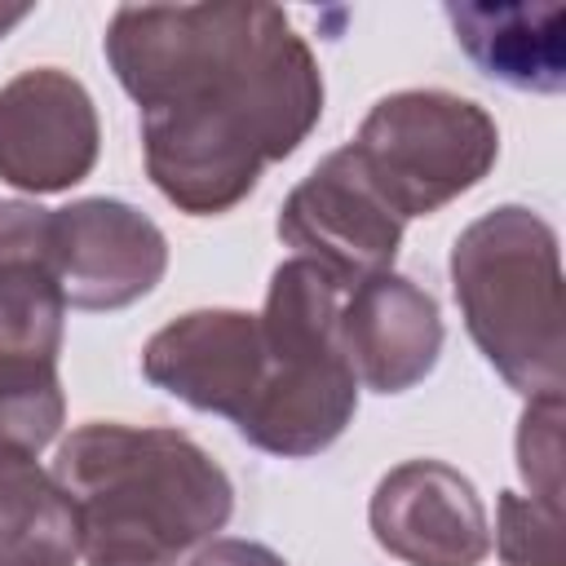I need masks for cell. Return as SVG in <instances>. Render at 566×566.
Segmentation results:
<instances>
[{
  "mask_svg": "<svg viewBox=\"0 0 566 566\" xmlns=\"http://www.w3.org/2000/svg\"><path fill=\"white\" fill-rule=\"evenodd\" d=\"M31 18V4H0V40L18 27V22H27Z\"/></svg>",
  "mask_w": 566,
  "mask_h": 566,
  "instance_id": "18",
  "label": "cell"
},
{
  "mask_svg": "<svg viewBox=\"0 0 566 566\" xmlns=\"http://www.w3.org/2000/svg\"><path fill=\"white\" fill-rule=\"evenodd\" d=\"M345 283L292 256L270 274L261 323V389L234 424L256 451L305 460L327 451L358 411V376L340 345Z\"/></svg>",
  "mask_w": 566,
  "mask_h": 566,
  "instance_id": "4",
  "label": "cell"
},
{
  "mask_svg": "<svg viewBox=\"0 0 566 566\" xmlns=\"http://www.w3.org/2000/svg\"><path fill=\"white\" fill-rule=\"evenodd\" d=\"M190 566H287V562L256 539H208L190 557Z\"/></svg>",
  "mask_w": 566,
  "mask_h": 566,
  "instance_id": "17",
  "label": "cell"
},
{
  "mask_svg": "<svg viewBox=\"0 0 566 566\" xmlns=\"http://www.w3.org/2000/svg\"><path fill=\"white\" fill-rule=\"evenodd\" d=\"M376 544L407 566H478L491 553L486 509L473 482L442 460H402L367 504Z\"/></svg>",
  "mask_w": 566,
  "mask_h": 566,
  "instance_id": "9",
  "label": "cell"
},
{
  "mask_svg": "<svg viewBox=\"0 0 566 566\" xmlns=\"http://www.w3.org/2000/svg\"><path fill=\"white\" fill-rule=\"evenodd\" d=\"M402 226L407 221L363 177L349 146L332 150L310 177H301L279 212V239L345 287L394 270Z\"/></svg>",
  "mask_w": 566,
  "mask_h": 566,
  "instance_id": "6",
  "label": "cell"
},
{
  "mask_svg": "<svg viewBox=\"0 0 566 566\" xmlns=\"http://www.w3.org/2000/svg\"><path fill=\"white\" fill-rule=\"evenodd\" d=\"M340 345L358 385L376 394H407L438 367V301L394 270L371 274L354 283L340 301Z\"/></svg>",
  "mask_w": 566,
  "mask_h": 566,
  "instance_id": "11",
  "label": "cell"
},
{
  "mask_svg": "<svg viewBox=\"0 0 566 566\" xmlns=\"http://www.w3.org/2000/svg\"><path fill=\"white\" fill-rule=\"evenodd\" d=\"M517 473L535 500L562 509V398H526L517 420Z\"/></svg>",
  "mask_w": 566,
  "mask_h": 566,
  "instance_id": "16",
  "label": "cell"
},
{
  "mask_svg": "<svg viewBox=\"0 0 566 566\" xmlns=\"http://www.w3.org/2000/svg\"><path fill=\"white\" fill-rule=\"evenodd\" d=\"M106 62L142 106L155 190L190 217L243 203L323 115V75L274 4H124Z\"/></svg>",
  "mask_w": 566,
  "mask_h": 566,
  "instance_id": "1",
  "label": "cell"
},
{
  "mask_svg": "<svg viewBox=\"0 0 566 566\" xmlns=\"http://www.w3.org/2000/svg\"><path fill=\"white\" fill-rule=\"evenodd\" d=\"M464 57L517 93H562L566 9L562 4H447Z\"/></svg>",
  "mask_w": 566,
  "mask_h": 566,
  "instance_id": "12",
  "label": "cell"
},
{
  "mask_svg": "<svg viewBox=\"0 0 566 566\" xmlns=\"http://www.w3.org/2000/svg\"><path fill=\"white\" fill-rule=\"evenodd\" d=\"M142 376L177 402L239 424L261 389V323L248 310H190L146 340Z\"/></svg>",
  "mask_w": 566,
  "mask_h": 566,
  "instance_id": "10",
  "label": "cell"
},
{
  "mask_svg": "<svg viewBox=\"0 0 566 566\" xmlns=\"http://www.w3.org/2000/svg\"><path fill=\"white\" fill-rule=\"evenodd\" d=\"M451 292L478 354L526 398H562L566 310L557 230L500 203L469 221L451 248Z\"/></svg>",
  "mask_w": 566,
  "mask_h": 566,
  "instance_id": "3",
  "label": "cell"
},
{
  "mask_svg": "<svg viewBox=\"0 0 566 566\" xmlns=\"http://www.w3.org/2000/svg\"><path fill=\"white\" fill-rule=\"evenodd\" d=\"M495 553L504 566H566L562 509L535 495L500 491L495 500Z\"/></svg>",
  "mask_w": 566,
  "mask_h": 566,
  "instance_id": "15",
  "label": "cell"
},
{
  "mask_svg": "<svg viewBox=\"0 0 566 566\" xmlns=\"http://www.w3.org/2000/svg\"><path fill=\"white\" fill-rule=\"evenodd\" d=\"M84 566H172L234 513L226 469L181 429L88 420L57 447Z\"/></svg>",
  "mask_w": 566,
  "mask_h": 566,
  "instance_id": "2",
  "label": "cell"
},
{
  "mask_svg": "<svg viewBox=\"0 0 566 566\" xmlns=\"http://www.w3.org/2000/svg\"><path fill=\"white\" fill-rule=\"evenodd\" d=\"M49 270L71 310H124L168 270L164 230L124 199L49 208Z\"/></svg>",
  "mask_w": 566,
  "mask_h": 566,
  "instance_id": "7",
  "label": "cell"
},
{
  "mask_svg": "<svg viewBox=\"0 0 566 566\" xmlns=\"http://www.w3.org/2000/svg\"><path fill=\"white\" fill-rule=\"evenodd\" d=\"M71 500L27 451L0 447V566H75Z\"/></svg>",
  "mask_w": 566,
  "mask_h": 566,
  "instance_id": "13",
  "label": "cell"
},
{
  "mask_svg": "<svg viewBox=\"0 0 566 566\" xmlns=\"http://www.w3.org/2000/svg\"><path fill=\"white\" fill-rule=\"evenodd\" d=\"M66 398L57 363H31L0 354V447L35 455L62 429Z\"/></svg>",
  "mask_w": 566,
  "mask_h": 566,
  "instance_id": "14",
  "label": "cell"
},
{
  "mask_svg": "<svg viewBox=\"0 0 566 566\" xmlns=\"http://www.w3.org/2000/svg\"><path fill=\"white\" fill-rule=\"evenodd\" d=\"M97 106L57 66L18 71L0 88V181L27 195L80 186L97 164Z\"/></svg>",
  "mask_w": 566,
  "mask_h": 566,
  "instance_id": "8",
  "label": "cell"
},
{
  "mask_svg": "<svg viewBox=\"0 0 566 566\" xmlns=\"http://www.w3.org/2000/svg\"><path fill=\"white\" fill-rule=\"evenodd\" d=\"M371 190L402 217H429L473 190L500 159L495 119L447 88H402L380 97L349 142Z\"/></svg>",
  "mask_w": 566,
  "mask_h": 566,
  "instance_id": "5",
  "label": "cell"
}]
</instances>
